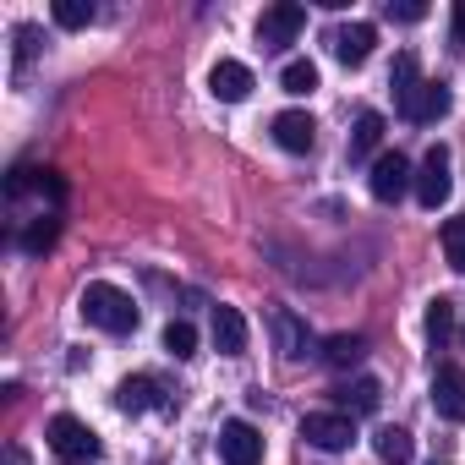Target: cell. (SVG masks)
Here are the masks:
<instances>
[{
  "instance_id": "obj_16",
  "label": "cell",
  "mask_w": 465,
  "mask_h": 465,
  "mask_svg": "<svg viewBox=\"0 0 465 465\" xmlns=\"http://www.w3.org/2000/svg\"><path fill=\"white\" fill-rule=\"evenodd\" d=\"M378 405H383V383L378 378H356V383L340 389V411L345 416H372Z\"/></svg>"
},
{
  "instance_id": "obj_20",
  "label": "cell",
  "mask_w": 465,
  "mask_h": 465,
  "mask_svg": "<svg viewBox=\"0 0 465 465\" xmlns=\"http://www.w3.org/2000/svg\"><path fill=\"white\" fill-rule=\"evenodd\" d=\"M378 143H383V115L378 110H361L356 126H351V159H367Z\"/></svg>"
},
{
  "instance_id": "obj_8",
  "label": "cell",
  "mask_w": 465,
  "mask_h": 465,
  "mask_svg": "<svg viewBox=\"0 0 465 465\" xmlns=\"http://www.w3.org/2000/svg\"><path fill=\"white\" fill-rule=\"evenodd\" d=\"M405 186H411V164H405V153H378V159H372V175H367V192H372L378 203H400Z\"/></svg>"
},
{
  "instance_id": "obj_25",
  "label": "cell",
  "mask_w": 465,
  "mask_h": 465,
  "mask_svg": "<svg viewBox=\"0 0 465 465\" xmlns=\"http://www.w3.org/2000/svg\"><path fill=\"white\" fill-rule=\"evenodd\" d=\"M416 83H421V77H416V55L405 50V55L394 61V72H389V88H394V104H400V99H405V94H411Z\"/></svg>"
},
{
  "instance_id": "obj_5",
  "label": "cell",
  "mask_w": 465,
  "mask_h": 465,
  "mask_svg": "<svg viewBox=\"0 0 465 465\" xmlns=\"http://www.w3.org/2000/svg\"><path fill=\"white\" fill-rule=\"evenodd\" d=\"M449 192H454V181H449V148L438 143V148L421 153V170H416V203H421V208H443Z\"/></svg>"
},
{
  "instance_id": "obj_22",
  "label": "cell",
  "mask_w": 465,
  "mask_h": 465,
  "mask_svg": "<svg viewBox=\"0 0 465 465\" xmlns=\"http://www.w3.org/2000/svg\"><path fill=\"white\" fill-rule=\"evenodd\" d=\"M164 351H170L175 361L197 356V329H192L186 318H170V323H164Z\"/></svg>"
},
{
  "instance_id": "obj_3",
  "label": "cell",
  "mask_w": 465,
  "mask_h": 465,
  "mask_svg": "<svg viewBox=\"0 0 465 465\" xmlns=\"http://www.w3.org/2000/svg\"><path fill=\"white\" fill-rule=\"evenodd\" d=\"M302 438L312 449H323V454H345L356 443V421L345 411H307L302 416Z\"/></svg>"
},
{
  "instance_id": "obj_18",
  "label": "cell",
  "mask_w": 465,
  "mask_h": 465,
  "mask_svg": "<svg viewBox=\"0 0 465 465\" xmlns=\"http://www.w3.org/2000/svg\"><path fill=\"white\" fill-rule=\"evenodd\" d=\"M372 449H378L383 465H411V460H416V443H411L405 427H378V432H372Z\"/></svg>"
},
{
  "instance_id": "obj_21",
  "label": "cell",
  "mask_w": 465,
  "mask_h": 465,
  "mask_svg": "<svg viewBox=\"0 0 465 465\" xmlns=\"http://www.w3.org/2000/svg\"><path fill=\"white\" fill-rule=\"evenodd\" d=\"M55 236H61V219H55V213H39V219L28 224V236H23V252H28V258H45V252L55 247Z\"/></svg>"
},
{
  "instance_id": "obj_28",
  "label": "cell",
  "mask_w": 465,
  "mask_h": 465,
  "mask_svg": "<svg viewBox=\"0 0 465 465\" xmlns=\"http://www.w3.org/2000/svg\"><path fill=\"white\" fill-rule=\"evenodd\" d=\"M389 17H394V23H421L427 6H421V0H389Z\"/></svg>"
},
{
  "instance_id": "obj_29",
  "label": "cell",
  "mask_w": 465,
  "mask_h": 465,
  "mask_svg": "<svg viewBox=\"0 0 465 465\" xmlns=\"http://www.w3.org/2000/svg\"><path fill=\"white\" fill-rule=\"evenodd\" d=\"M454 45H465V0H454Z\"/></svg>"
},
{
  "instance_id": "obj_12",
  "label": "cell",
  "mask_w": 465,
  "mask_h": 465,
  "mask_svg": "<svg viewBox=\"0 0 465 465\" xmlns=\"http://www.w3.org/2000/svg\"><path fill=\"white\" fill-rule=\"evenodd\" d=\"M329 45H334V55H340L345 66H367V61H372V45H378V28H372V23H345Z\"/></svg>"
},
{
  "instance_id": "obj_7",
  "label": "cell",
  "mask_w": 465,
  "mask_h": 465,
  "mask_svg": "<svg viewBox=\"0 0 465 465\" xmlns=\"http://www.w3.org/2000/svg\"><path fill=\"white\" fill-rule=\"evenodd\" d=\"M449 104H454V99H449V88H443V83H416V88L400 99V115H405L411 126H432V121H443V115H449Z\"/></svg>"
},
{
  "instance_id": "obj_11",
  "label": "cell",
  "mask_w": 465,
  "mask_h": 465,
  "mask_svg": "<svg viewBox=\"0 0 465 465\" xmlns=\"http://www.w3.org/2000/svg\"><path fill=\"white\" fill-rule=\"evenodd\" d=\"M208 94L224 99V104H242V99L252 94V66H242V61H213V72H208Z\"/></svg>"
},
{
  "instance_id": "obj_4",
  "label": "cell",
  "mask_w": 465,
  "mask_h": 465,
  "mask_svg": "<svg viewBox=\"0 0 465 465\" xmlns=\"http://www.w3.org/2000/svg\"><path fill=\"white\" fill-rule=\"evenodd\" d=\"M302 28H307V6L280 0V6H269V12L258 17V45H263V50H285V45H296Z\"/></svg>"
},
{
  "instance_id": "obj_1",
  "label": "cell",
  "mask_w": 465,
  "mask_h": 465,
  "mask_svg": "<svg viewBox=\"0 0 465 465\" xmlns=\"http://www.w3.org/2000/svg\"><path fill=\"white\" fill-rule=\"evenodd\" d=\"M77 307H83V318H88L94 329H104V334H132V329H137V302H132L121 285H110V280H94Z\"/></svg>"
},
{
  "instance_id": "obj_23",
  "label": "cell",
  "mask_w": 465,
  "mask_h": 465,
  "mask_svg": "<svg viewBox=\"0 0 465 465\" xmlns=\"http://www.w3.org/2000/svg\"><path fill=\"white\" fill-rule=\"evenodd\" d=\"M443 258H449L454 274H465V213L443 219Z\"/></svg>"
},
{
  "instance_id": "obj_10",
  "label": "cell",
  "mask_w": 465,
  "mask_h": 465,
  "mask_svg": "<svg viewBox=\"0 0 465 465\" xmlns=\"http://www.w3.org/2000/svg\"><path fill=\"white\" fill-rule=\"evenodd\" d=\"M269 132H274V143H280L285 153H312V143H318V126H312L307 110H280V115L269 121Z\"/></svg>"
},
{
  "instance_id": "obj_13",
  "label": "cell",
  "mask_w": 465,
  "mask_h": 465,
  "mask_svg": "<svg viewBox=\"0 0 465 465\" xmlns=\"http://www.w3.org/2000/svg\"><path fill=\"white\" fill-rule=\"evenodd\" d=\"M269 329H274V345H280L285 361H302L307 356V323L291 307H269Z\"/></svg>"
},
{
  "instance_id": "obj_27",
  "label": "cell",
  "mask_w": 465,
  "mask_h": 465,
  "mask_svg": "<svg viewBox=\"0 0 465 465\" xmlns=\"http://www.w3.org/2000/svg\"><path fill=\"white\" fill-rule=\"evenodd\" d=\"M12 39H17V72H23V66H28V61L39 55V28H34V23H23V28H17Z\"/></svg>"
},
{
  "instance_id": "obj_6",
  "label": "cell",
  "mask_w": 465,
  "mask_h": 465,
  "mask_svg": "<svg viewBox=\"0 0 465 465\" xmlns=\"http://www.w3.org/2000/svg\"><path fill=\"white\" fill-rule=\"evenodd\" d=\"M219 460L224 465H263V432L252 421H224L219 427Z\"/></svg>"
},
{
  "instance_id": "obj_26",
  "label": "cell",
  "mask_w": 465,
  "mask_h": 465,
  "mask_svg": "<svg viewBox=\"0 0 465 465\" xmlns=\"http://www.w3.org/2000/svg\"><path fill=\"white\" fill-rule=\"evenodd\" d=\"M55 23L61 28H88L94 23V6H88V0H55Z\"/></svg>"
},
{
  "instance_id": "obj_17",
  "label": "cell",
  "mask_w": 465,
  "mask_h": 465,
  "mask_svg": "<svg viewBox=\"0 0 465 465\" xmlns=\"http://www.w3.org/2000/svg\"><path fill=\"white\" fill-rule=\"evenodd\" d=\"M454 318H460V307H454L449 296L427 302V345H432V351H449V340H454Z\"/></svg>"
},
{
  "instance_id": "obj_9",
  "label": "cell",
  "mask_w": 465,
  "mask_h": 465,
  "mask_svg": "<svg viewBox=\"0 0 465 465\" xmlns=\"http://www.w3.org/2000/svg\"><path fill=\"white\" fill-rule=\"evenodd\" d=\"M432 411H438L443 421H465V367L443 361V367L432 372Z\"/></svg>"
},
{
  "instance_id": "obj_14",
  "label": "cell",
  "mask_w": 465,
  "mask_h": 465,
  "mask_svg": "<svg viewBox=\"0 0 465 465\" xmlns=\"http://www.w3.org/2000/svg\"><path fill=\"white\" fill-rule=\"evenodd\" d=\"M213 351L219 356H242L247 351V318H242V307H213Z\"/></svg>"
},
{
  "instance_id": "obj_24",
  "label": "cell",
  "mask_w": 465,
  "mask_h": 465,
  "mask_svg": "<svg viewBox=\"0 0 465 465\" xmlns=\"http://www.w3.org/2000/svg\"><path fill=\"white\" fill-rule=\"evenodd\" d=\"M280 88H285V94H296V99H302V94H312V88H318V66H312V61H285Z\"/></svg>"
},
{
  "instance_id": "obj_2",
  "label": "cell",
  "mask_w": 465,
  "mask_h": 465,
  "mask_svg": "<svg viewBox=\"0 0 465 465\" xmlns=\"http://www.w3.org/2000/svg\"><path fill=\"white\" fill-rule=\"evenodd\" d=\"M45 443L61 454V460H72V465H94L99 460V432L88 427V421H77V416H50V427H45Z\"/></svg>"
},
{
  "instance_id": "obj_19",
  "label": "cell",
  "mask_w": 465,
  "mask_h": 465,
  "mask_svg": "<svg viewBox=\"0 0 465 465\" xmlns=\"http://www.w3.org/2000/svg\"><path fill=\"white\" fill-rule=\"evenodd\" d=\"M361 356H367V340H361V334H329V340H323V361H329L334 372L356 367Z\"/></svg>"
},
{
  "instance_id": "obj_15",
  "label": "cell",
  "mask_w": 465,
  "mask_h": 465,
  "mask_svg": "<svg viewBox=\"0 0 465 465\" xmlns=\"http://www.w3.org/2000/svg\"><path fill=\"white\" fill-rule=\"evenodd\" d=\"M115 405H121L126 416H143V411L164 405V400H159V378H126V383L115 389Z\"/></svg>"
}]
</instances>
